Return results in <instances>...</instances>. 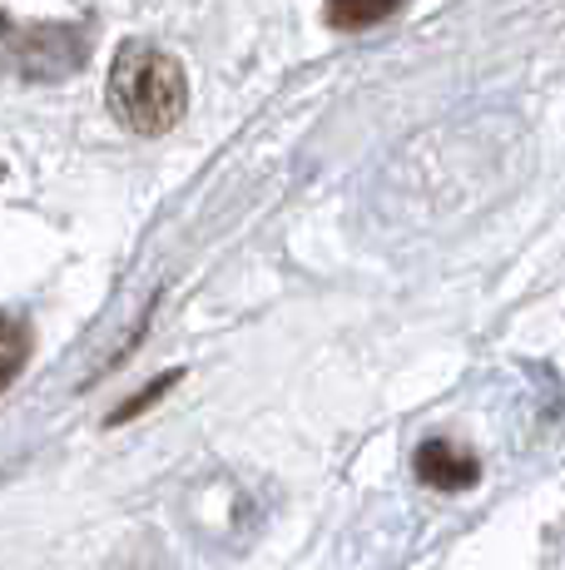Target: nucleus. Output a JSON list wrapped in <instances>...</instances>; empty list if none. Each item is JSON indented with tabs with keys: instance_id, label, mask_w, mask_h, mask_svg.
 Masks as SVG:
<instances>
[{
	"instance_id": "obj_1",
	"label": "nucleus",
	"mask_w": 565,
	"mask_h": 570,
	"mask_svg": "<svg viewBox=\"0 0 565 570\" xmlns=\"http://www.w3.org/2000/svg\"><path fill=\"white\" fill-rule=\"evenodd\" d=\"M184 105H189V80L174 55L145 46V40L115 55L110 109L119 115V125H129L135 135H165L184 119Z\"/></svg>"
},
{
	"instance_id": "obj_2",
	"label": "nucleus",
	"mask_w": 565,
	"mask_h": 570,
	"mask_svg": "<svg viewBox=\"0 0 565 570\" xmlns=\"http://www.w3.org/2000/svg\"><path fill=\"white\" fill-rule=\"evenodd\" d=\"M85 36L75 26H36V30H20L10 40V55H16L20 75H40V80H60L70 75L75 65L85 60Z\"/></svg>"
},
{
	"instance_id": "obj_3",
	"label": "nucleus",
	"mask_w": 565,
	"mask_h": 570,
	"mask_svg": "<svg viewBox=\"0 0 565 570\" xmlns=\"http://www.w3.org/2000/svg\"><path fill=\"white\" fill-rule=\"evenodd\" d=\"M412 466H417V476L437 491H466V487H476V476H482V462H476L466 446L447 442V436L422 442L417 456H412Z\"/></svg>"
},
{
	"instance_id": "obj_4",
	"label": "nucleus",
	"mask_w": 565,
	"mask_h": 570,
	"mask_svg": "<svg viewBox=\"0 0 565 570\" xmlns=\"http://www.w3.org/2000/svg\"><path fill=\"white\" fill-rule=\"evenodd\" d=\"M402 0H328L323 6V16H328L333 30H367L377 26V20H387Z\"/></svg>"
},
{
	"instance_id": "obj_5",
	"label": "nucleus",
	"mask_w": 565,
	"mask_h": 570,
	"mask_svg": "<svg viewBox=\"0 0 565 570\" xmlns=\"http://www.w3.org/2000/svg\"><path fill=\"white\" fill-rule=\"evenodd\" d=\"M174 377H179V372H169V377L149 382V387H145V392H139V397H135V402H125V407H119V412L110 416V422L119 426V422H129V416H135V412H145V407H149V402H155V397H165V387H169V382H174Z\"/></svg>"
},
{
	"instance_id": "obj_6",
	"label": "nucleus",
	"mask_w": 565,
	"mask_h": 570,
	"mask_svg": "<svg viewBox=\"0 0 565 570\" xmlns=\"http://www.w3.org/2000/svg\"><path fill=\"white\" fill-rule=\"evenodd\" d=\"M20 363H26V323L10 317V363H6V377H16Z\"/></svg>"
}]
</instances>
